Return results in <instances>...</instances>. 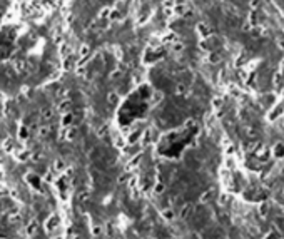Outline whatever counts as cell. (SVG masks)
I'll use <instances>...</instances> for the list:
<instances>
[{"mask_svg":"<svg viewBox=\"0 0 284 239\" xmlns=\"http://www.w3.org/2000/svg\"><path fill=\"white\" fill-rule=\"evenodd\" d=\"M15 35H17V30L14 27H5L0 30V64L12 52L15 45Z\"/></svg>","mask_w":284,"mask_h":239,"instance_id":"obj_1","label":"cell"},{"mask_svg":"<svg viewBox=\"0 0 284 239\" xmlns=\"http://www.w3.org/2000/svg\"><path fill=\"white\" fill-rule=\"evenodd\" d=\"M272 152H274V156H276L277 159H282V157H284V144L277 142V144L274 146V149H272Z\"/></svg>","mask_w":284,"mask_h":239,"instance_id":"obj_2","label":"cell"},{"mask_svg":"<svg viewBox=\"0 0 284 239\" xmlns=\"http://www.w3.org/2000/svg\"><path fill=\"white\" fill-rule=\"evenodd\" d=\"M267 212H269V204L267 203H262L259 206V214L261 216H267Z\"/></svg>","mask_w":284,"mask_h":239,"instance_id":"obj_3","label":"cell"}]
</instances>
